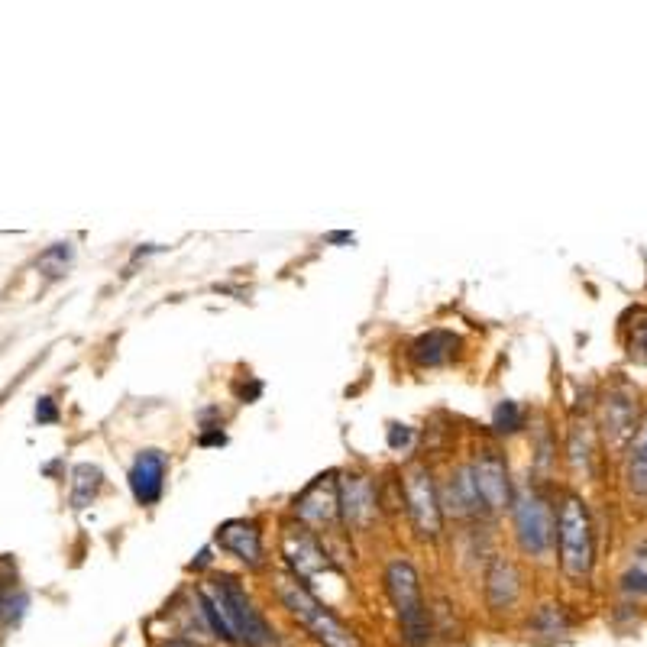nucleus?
Masks as SVG:
<instances>
[{
    "instance_id": "nucleus-29",
    "label": "nucleus",
    "mask_w": 647,
    "mask_h": 647,
    "mask_svg": "<svg viewBox=\"0 0 647 647\" xmlns=\"http://www.w3.org/2000/svg\"><path fill=\"white\" fill-rule=\"evenodd\" d=\"M159 647H204V644H198V641H185V638H172V641H165V644H159Z\"/></svg>"
},
{
    "instance_id": "nucleus-20",
    "label": "nucleus",
    "mask_w": 647,
    "mask_h": 647,
    "mask_svg": "<svg viewBox=\"0 0 647 647\" xmlns=\"http://www.w3.org/2000/svg\"><path fill=\"white\" fill-rule=\"evenodd\" d=\"M104 486V473L94 463H78L72 470V508H85L98 499Z\"/></svg>"
},
{
    "instance_id": "nucleus-1",
    "label": "nucleus",
    "mask_w": 647,
    "mask_h": 647,
    "mask_svg": "<svg viewBox=\"0 0 647 647\" xmlns=\"http://www.w3.org/2000/svg\"><path fill=\"white\" fill-rule=\"evenodd\" d=\"M198 599L208 618L211 638L230 647H272L275 628L263 609L246 593L243 583L230 573H211L198 583Z\"/></svg>"
},
{
    "instance_id": "nucleus-2",
    "label": "nucleus",
    "mask_w": 647,
    "mask_h": 647,
    "mask_svg": "<svg viewBox=\"0 0 647 647\" xmlns=\"http://www.w3.org/2000/svg\"><path fill=\"white\" fill-rule=\"evenodd\" d=\"M385 593L398 618V631H402V644L405 647H428L434 641V622H431V609L424 602V589H421V573L405 554L392 557L385 563L382 573Z\"/></svg>"
},
{
    "instance_id": "nucleus-31",
    "label": "nucleus",
    "mask_w": 647,
    "mask_h": 647,
    "mask_svg": "<svg viewBox=\"0 0 647 647\" xmlns=\"http://www.w3.org/2000/svg\"><path fill=\"white\" fill-rule=\"evenodd\" d=\"M7 589H10V586L0 583V609H4V596H7Z\"/></svg>"
},
{
    "instance_id": "nucleus-17",
    "label": "nucleus",
    "mask_w": 647,
    "mask_h": 647,
    "mask_svg": "<svg viewBox=\"0 0 647 647\" xmlns=\"http://www.w3.org/2000/svg\"><path fill=\"white\" fill-rule=\"evenodd\" d=\"M625 483L628 492L647 499V418L638 424L635 437L628 444V463H625Z\"/></svg>"
},
{
    "instance_id": "nucleus-13",
    "label": "nucleus",
    "mask_w": 647,
    "mask_h": 647,
    "mask_svg": "<svg viewBox=\"0 0 647 647\" xmlns=\"http://www.w3.org/2000/svg\"><path fill=\"white\" fill-rule=\"evenodd\" d=\"M165 479H169V457L159 447H143L130 463L127 483L133 492V502L143 508L159 505L165 495Z\"/></svg>"
},
{
    "instance_id": "nucleus-21",
    "label": "nucleus",
    "mask_w": 647,
    "mask_h": 647,
    "mask_svg": "<svg viewBox=\"0 0 647 647\" xmlns=\"http://www.w3.org/2000/svg\"><path fill=\"white\" fill-rule=\"evenodd\" d=\"M525 424H528V411L518 402H512V398H502V402L492 408V434L512 437V434L525 431Z\"/></svg>"
},
{
    "instance_id": "nucleus-15",
    "label": "nucleus",
    "mask_w": 647,
    "mask_h": 647,
    "mask_svg": "<svg viewBox=\"0 0 647 647\" xmlns=\"http://www.w3.org/2000/svg\"><path fill=\"white\" fill-rule=\"evenodd\" d=\"M483 593H486V605L492 612H512L518 599H521V570L512 557L505 554H492L486 576H483Z\"/></svg>"
},
{
    "instance_id": "nucleus-16",
    "label": "nucleus",
    "mask_w": 647,
    "mask_h": 647,
    "mask_svg": "<svg viewBox=\"0 0 647 647\" xmlns=\"http://www.w3.org/2000/svg\"><path fill=\"white\" fill-rule=\"evenodd\" d=\"M463 353V337L453 334L447 327H431L411 340L408 360L418 369H444Z\"/></svg>"
},
{
    "instance_id": "nucleus-3",
    "label": "nucleus",
    "mask_w": 647,
    "mask_h": 647,
    "mask_svg": "<svg viewBox=\"0 0 647 647\" xmlns=\"http://www.w3.org/2000/svg\"><path fill=\"white\" fill-rule=\"evenodd\" d=\"M275 596L285 605V612L292 615L321 647H360L356 631L350 625H343L340 618L288 570L275 573Z\"/></svg>"
},
{
    "instance_id": "nucleus-28",
    "label": "nucleus",
    "mask_w": 647,
    "mask_h": 647,
    "mask_svg": "<svg viewBox=\"0 0 647 647\" xmlns=\"http://www.w3.org/2000/svg\"><path fill=\"white\" fill-rule=\"evenodd\" d=\"M208 563H211V547H204L201 554H198V560L191 563V570H204V567H208Z\"/></svg>"
},
{
    "instance_id": "nucleus-6",
    "label": "nucleus",
    "mask_w": 647,
    "mask_h": 647,
    "mask_svg": "<svg viewBox=\"0 0 647 647\" xmlns=\"http://www.w3.org/2000/svg\"><path fill=\"white\" fill-rule=\"evenodd\" d=\"M402 495L411 528L421 541H437L444 531V508H440V486L428 463H411L402 473Z\"/></svg>"
},
{
    "instance_id": "nucleus-19",
    "label": "nucleus",
    "mask_w": 647,
    "mask_h": 647,
    "mask_svg": "<svg viewBox=\"0 0 647 647\" xmlns=\"http://www.w3.org/2000/svg\"><path fill=\"white\" fill-rule=\"evenodd\" d=\"M625 350L631 363L647 369V308H631L625 314Z\"/></svg>"
},
{
    "instance_id": "nucleus-23",
    "label": "nucleus",
    "mask_w": 647,
    "mask_h": 647,
    "mask_svg": "<svg viewBox=\"0 0 647 647\" xmlns=\"http://www.w3.org/2000/svg\"><path fill=\"white\" fill-rule=\"evenodd\" d=\"M72 259H75V250H72V243H52L49 250L39 253L36 259V266L43 269L49 279H59V275L72 266Z\"/></svg>"
},
{
    "instance_id": "nucleus-7",
    "label": "nucleus",
    "mask_w": 647,
    "mask_h": 647,
    "mask_svg": "<svg viewBox=\"0 0 647 647\" xmlns=\"http://www.w3.org/2000/svg\"><path fill=\"white\" fill-rule=\"evenodd\" d=\"M470 473H473L476 492H479V499H483L489 515L512 512L515 483H512V473H508V457L502 453V447L479 444L473 460H470Z\"/></svg>"
},
{
    "instance_id": "nucleus-4",
    "label": "nucleus",
    "mask_w": 647,
    "mask_h": 647,
    "mask_svg": "<svg viewBox=\"0 0 647 647\" xmlns=\"http://www.w3.org/2000/svg\"><path fill=\"white\" fill-rule=\"evenodd\" d=\"M557 560L567 580L583 583L593 573L596 563V534H593V518L580 495L567 492L557 508Z\"/></svg>"
},
{
    "instance_id": "nucleus-22",
    "label": "nucleus",
    "mask_w": 647,
    "mask_h": 647,
    "mask_svg": "<svg viewBox=\"0 0 647 647\" xmlns=\"http://www.w3.org/2000/svg\"><path fill=\"white\" fill-rule=\"evenodd\" d=\"M622 593L631 599H647V547H641L622 573Z\"/></svg>"
},
{
    "instance_id": "nucleus-9",
    "label": "nucleus",
    "mask_w": 647,
    "mask_h": 647,
    "mask_svg": "<svg viewBox=\"0 0 647 647\" xmlns=\"http://www.w3.org/2000/svg\"><path fill=\"white\" fill-rule=\"evenodd\" d=\"M292 521L308 531H330L340 525V470H327L295 495Z\"/></svg>"
},
{
    "instance_id": "nucleus-25",
    "label": "nucleus",
    "mask_w": 647,
    "mask_h": 647,
    "mask_svg": "<svg viewBox=\"0 0 647 647\" xmlns=\"http://www.w3.org/2000/svg\"><path fill=\"white\" fill-rule=\"evenodd\" d=\"M415 444V428L411 424H389V447L395 453H405Z\"/></svg>"
},
{
    "instance_id": "nucleus-5",
    "label": "nucleus",
    "mask_w": 647,
    "mask_h": 647,
    "mask_svg": "<svg viewBox=\"0 0 647 647\" xmlns=\"http://www.w3.org/2000/svg\"><path fill=\"white\" fill-rule=\"evenodd\" d=\"M512 528L521 554L544 560L557 544V508L550 502V495L541 486H521L515 489L512 502Z\"/></svg>"
},
{
    "instance_id": "nucleus-27",
    "label": "nucleus",
    "mask_w": 647,
    "mask_h": 647,
    "mask_svg": "<svg viewBox=\"0 0 647 647\" xmlns=\"http://www.w3.org/2000/svg\"><path fill=\"white\" fill-rule=\"evenodd\" d=\"M198 444L201 447H220V444H227V434L220 431V428H201Z\"/></svg>"
},
{
    "instance_id": "nucleus-24",
    "label": "nucleus",
    "mask_w": 647,
    "mask_h": 647,
    "mask_svg": "<svg viewBox=\"0 0 647 647\" xmlns=\"http://www.w3.org/2000/svg\"><path fill=\"white\" fill-rule=\"evenodd\" d=\"M26 609H30V596H26L23 589L10 586L7 596H4V609H0V625H7V628L20 625L23 615H26Z\"/></svg>"
},
{
    "instance_id": "nucleus-11",
    "label": "nucleus",
    "mask_w": 647,
    "mask_h": 647,
    "mask_svg": "<svg viewBox=\"0 0 647 647\" xmlns=\"http://www.w3.org/2000/svg\"><path fill=\"white\" fill-rule=\"evenodd\" d=\"M440 508H444V521H479L486 518V505L479 499L476 483H473V473H470V463H457L450 466L440 479Z\"/></svg>"
},
{
    "instance_id": "nucleus-12",
    "label": "nucleus",
    "mask_w": 647,
    "mask_h": 647,
    "mask_svg": "<svg viewBox=\"0 0 647 647\" xmlns=\"http://www.w3.org/2000/svg\"><path fill=\"white\" fill-rule=\"evenodd\" d=\"M214 541L220 550H227L230 557H237L246 570H263L266 557V538L256 518H230L214 531Z\"/></svg>"
},
{
    "instance_id": "nucleus-26",
    "label": "nucleus",
    "mask_w": 647,
    "mask_h": 647,
    "mask_svg": "<svg viewBox=\"0 0 647 647\" xmlns=\"http://www.w3.org/2000/svg\"><path fill=\"white\" fill-rule=\"evenodd\" d=\"M62 415H59V405H55V398H49V395H43L36 402V421L39 424H55Z\"/></svg>"
},
{
    "instance_id": "nucleus-8",
    "label": "nucleus",
    "mask_w": 647,
    "mask_h": 647,
    "mask_svg": "<svg viewBox=\"0 0 647 647\" xmlns=\"http://www.w3.org/2000/svg\"><path fill=\"white\" fill-rule=\"evenodd\" d=\"M282 560L292 576H298L301 583L311 589V583L318 580V576L330 573L337 576V563L334 557L327 554V547L321 544V538L314 531H308L305 525H298V521H288L282 528Z\"/></svg>"
},
{
    "instance_id": "nucleus-18",
    "label": "nucleus",
    "mask_w": 647,
    "mask_h": 647,
    "mask_svg": "<svg viewBox=\"0 0 647 647\" xmlns=\"http://www.w3.org/2000/svg\"><path fill=\"white\" fill-rule=\"evenodd\" d=\"M528 631L538 638H563L570 631V615L563 609L560 602H544L534 609L531 622H528Z\"/></svg>"
},
{
    "instance_id": "nucleus-30",
    "label": "nucleus",
    "mask_w": 647,
    "mask_h": 647,
    "mask_svg": "<svg viewBox=\"0 0 647 647\" xmlns=\"http://www.w3.org/2000/svg\"><path fill=\"white\" fill-rule=\"evenodd\" d=\"M327 243H353V233H327Z\"/></svg>"
},
{
    "instance_id": "nucleus-10",
    "label": "nucleus",
    "mask_w": 647,
    "mask_h": 647,
    "mask_svg": "<svg viewBox=\"0 0 647 647\" xmlns=\"http://www.w3.org/2000/svg\"><path fill=\"white\" fill-rule=\"evenodd\" d=\"M382 512L379 483L366 473H340V525L369 531Z\"/></svg>"
},
{
    "instance_id": "nucleus-14",
    "label": "nucleus",
    "mask_w": 647,
    "mask_h": 647,
    "mask_svg": "<svg viewBox=\"0 0 647 647\" xmlns=\"http://www.w3.org/2000/svg\"><path fill=\"white\" fill-rule=\"evenodd\" d=\"M599 421H602L605 444H609L612 450H622L625 444H631V437H635L638 424H641L638 421V398L628 389H609L602 398Z\"/></svg>"
}]
</instances>
